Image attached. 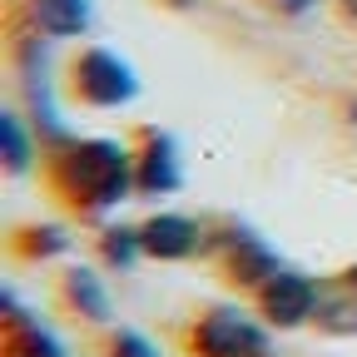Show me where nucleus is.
I'll list each match as a JSON object with an SVG mask.
<instances>
[{"instance_id":"obj_1","label":"nucleus","mask_w":357,"mask_h":357,"mask_svg":"<svg viewBox=\"0 0 357 357\" xmlns=\"http://www.w3.org/2000/svg\"><path fill=\"white\" fill-rule=\"evenodd\" d=\"M50 178L75 213H105L134 194V154L119 139H70L55 149Z\"/></svg>"},{"instance_id":"obj_2","label":"nucleus","mask_w":357,"mask_h":357,"mask_svg":"<svg viewBox=\"0 0 357 357\" xmlns=\"http://www.w3.org/2000/svg\"><path fill=\"white\" fill-rule=\"evenodd\" d=\"M189 352L194 357H273V337L238 307H208L189 328Z\"/></svg>"},{"instance_id":"obj_3","label":"nucleus","mask_w":357,"mask_h":357,"mask_svg":"<svg viewBox=\"0 0 357 357\" xmlns=\"http://www.w3.org/2000/svg\"><path fill=\"white\" fill-rule=\"evenodd\" d=\"M70 84H75V95L89 109H119V105H129L139 95V75H134L114 50H105V45H89V50L75 55Z\"/></svg>"},{"instance_id":"obj_4","label":"nucleus","mask_w":357,"mask_h":357,"mask_svg":"<svg viewBox=\"0 0 357 357\" xmlns=\"http://www.w3.org/2000/svg\"><path fill=\"white\" fill-rule=\"evenodd\" d=\"M20 84H25V119H35V129L45 134V144H70V129L60 119L55 105V79H50V45L45 40H25L20 45Z\"/></svg>"},{"instance_id":"obj_5","label":"nucleus","mask_w":357,"mask_h":357,"mask_svg":"<svg viewBox=\"0 0 357 357\" xmlns=\"http://www.w3.org/2000/svg\"><path fill=\"white\" fill-rule=\"evenodd\" d=\"M318 307H323L318 278H312V273H298V268H278V273L258 288V312H263L273 328L318 323Z\"/></svg>"},{"instance_id":"obj_6","label":"nucleus","mask_w":357,"mask_h":357,"mask_svg":"<svg viewBox=\"0 0 357 357\" xmlns=\"http://www.w3.org/2000/svg\"><path fill=\"white\" fill-rule=\"evenodd\" d=\"M213 248H218V263H223V273H229L238 288H263L268 278L283 268V258L263 243V234H253L248 223H229V229H218V238H213Z\"/></svg>"},{"instance_id":"obj_7","label":"nucleus","mask_w":357,"mask_h":357,"mask_svg":"<svg viewBox=\"0 0 357 357\" xmlns=\"http://www.w3.org/2000/svg\"><path fill=\"white\" fill-rule=\"evenodd\" d=\"M184 189V164H178V144L174 134L149 129L139 139V154H134V194L144 199H164Z\"/></svg>"},{"instance_id":"obj_8","label":"nucleus","mask_w":357,"mask_h":357,"mask_svg":"<svg viewBox=\"0 0 357 357\" xmlns=\"http://www.w3.org/2000/svg\"><path fill=\"white\" fill-rule=\"evenodd\" d=\"M139 243H144V258L178 263V258H194L204 248V229L189 213H154L139 223Z\"/></svg>"},{"instance_id":"obj_9","label":"nucleus","mask_w":357,"mask_h":357,"mask_svg":"<svg viewBox=\"0 0 357 357\" xmlns=\"http://www.w3.org/2000/svg\"><path fill=\"white\" fill-rule=\"evenodd\" d=\"M6 328H10V337H6L10 357H70V347L45 328L30 307H20L15 288H6Z\"/></svg>"},{"instance_id":"obj_10","label":"nucleus","mask_w":357,"mask_h":357,"mask_svg":"<svg viewBox=\"0 0 357 357\" xmlns=\"http://www.w3.org/2000/svg\"><path fill=\"white\" fill-rule=\"evenodd\" d=\"M30 15H35V30L50 35V40H75L89 30V0H30Z\"/></svg>"},{"instance_id":"obj_11","label":"nucleus","mask_w":357,"mask_h":357,"mask_svg":"<svg viewBox=\"0 0 357 357\" xmlns=\"http://www.w3.org/2000/svg\"><path fill=\"white\" fill-rule=\"evenodd\" d=\"M65 303L75 307V318H84V323H109V293H105V283L95 278V268H70L65 273Z\"/></svg>"},{"instance_id":"obj_12","label":"nucleus","mask_w":357,"mask_h":357,"mask_svg":"<svg viewBox=\"0 0 357 357\" xmlns=\"http://www.w3.org/2000/svg\"><path fill=\"white\" fill-rule=\"evenodd\" d=\"M0 159L10 174H25L35 164V134L15 109H0Z\"/></svg>"},{"instance_id":"obj_13","label":"nucleus","mask_w":357,"mask_h":357,"mask_svg":"<svg viewBox=\"0 0 357 357\" xmlns=\"http://www.w3.org/2000/svg\"><path fill=\"white\" fill-rule=\"evenodd\" d=\"M20 243V253L25 258H35V263H45V258H60V253H70V234L60 229V223H30V229H20L15 234Z\"/></svg>"},{"instance_id":"obj_14","label":"nucleus","mask_w":357,"mask_h":357,"mask_svg":"<svg viewBox=\"0 0 357 357\" xmlns=\"http://www.w3.org/2000/svg\"><path fill=\"white\" fill-rule=\"evenodd\" d=\"M318 328L328 337H357V293L352 288H342V298H323Z\"/></svg>"},{"instance_id":"obj_15","label":"nucleus","mask_w":357,"mask_h":357,"mask_svg":"<svg viewBox=\"0 0 357 357\" xmlns=\"http://www.w3.org/2000/svg\"><path fill=\"white\" fill-rule=\"evenodd\" d=\"M144 253V243H139V229H105L100 234V258L109 263V268H134V258Z\"/></svg>"},{"instance_id":"obj_16","label":"nucleus","mask_w":357,"mask_h":357,"mask_svg":"<svg viewBox=\"0 0 357 357\" xmlns=\"http://www.w3.org/2000/svg\"><path fill=\"white\" fill-rule=\"evenodd\" d=\"M105 357H159V352H154V342H149L144 333H134V328H119V333L109 337Z\"/></svg>"},{"instance_id":"obj_17","label":"nucleus","mask_w":357,"mask_h":357,"mask_svg":"<svg viewBox=\"0 0 357 357\" xmlns=\"http://www.w3.org/2000/svg\"><path fill=\"white\" fill-rule=\"evenodd\" d=\"M278 6H283V10H293V15H298V10H312V6H318V0H278Z\"/></svg>"},{"instance_id":"obj_18","label":"nucleus","mask_w":357,"mask_h":357,"mask_svg":"<svg viewBox=\"0 0 357 357\" xmlns=\"http://www.w3.org/2000/svg\"><path fill=\"white\" fill-rule=\"evenodd\" d=\"M342 288H352V293H357V263H347V268H342Z\"/></svg>"},{"instance_id":"obj_19","label":"nucleus","mask_w":357,"mask_h":357,"mask_svg":"<svg viewBox=\"0 0 357 357\" xmlns=\"http://www.w3.org/2000/svg\"><path fill=\"white\" fill-rule=\"evenodd\" d=\"M337 6H342V10H347V15L357 20V0H337Z\"/></svg>"},{"instance_id":"obj_20","label":"nucleus","mask_w":357,"mask_h":357,"mask_svg":"<svg viewBox=\"0 0 357 357\" xmlns=\"http://www.w3.org/2000/svg\"><path fill=\"white\" fill-rule=\"evenodd\" d=\"M347 119H352V124H357V100H352V109H347Z\"/></svg>"}]
</instances>
